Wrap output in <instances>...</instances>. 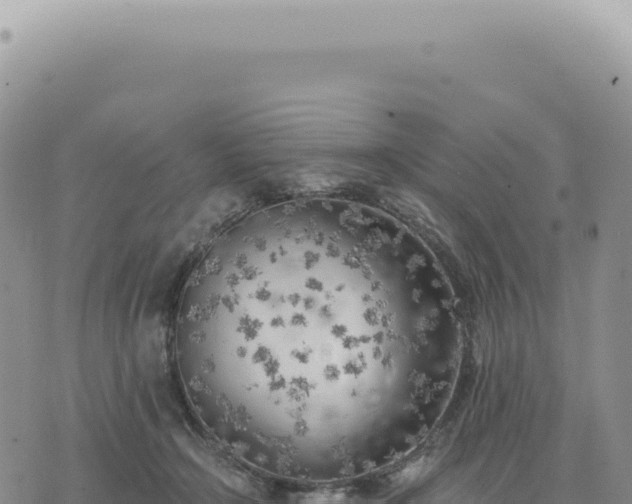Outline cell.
Listing matches in <instances>:
<instances>
[{
  "label": "cell",
  "mask_w": 632,
  "mask_h": 504,
  "mask_svg": "<svg viewBox=\"0 0 632 504\" xmlns=\"http://www.w3.org/2000/svg\"><path fill=\"white\" fill-rule=\"evenodd\" d=\"M332 244L328 260L327 245L325 259L244 262L208 297L199 392L261 473L344 479L391 445L401 340L388 261Z\"/></svg>",
  "instance_id": "obj_1"
}]
</instances>
